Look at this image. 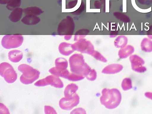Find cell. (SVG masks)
<instances>
[{"label":"cell","instance_id":"cell-21","mask_svg":"<svg viewBox=\"0 0 152 114\" xmlns=\"http://www.w3.org/2000/svg\"><path fill=\"white\" fill-rule=\"evenodd\" d=\"M127 38L124 35H120L115 39V46L117 48H122L126 46L127 44Z\"/></svg>","mask_w":152,"mask_h":114},{"label":"cell","instance_id":"cell-6","mask_svg":"<svg viewBox=\"0 0 152 114\" xmlns=\"http://www.w3.org/2000/svg\"><path fill=\"white\" fill-rule=\"evenodd\" d=\"M75 50L82 53H87L91 56L94 51L92 44L89 41L85 39H82L72 44Z\"/></svg>","mask_w":152,"mask_h":114},{"label":"cell","instance_id":"cell-27","mask_svg":"<svg viewBox=\"0 0 152 114\" xmlns=\"http://www.w3.org/2000/svg\"><path fill=\"white\" fill-rule=\"evenodd\" d=\"M145 96L148 98L152 100V92H147L145 94Z\"/></svg>","mask_w":152,"mask_h":114},{"label":"cell","instance_id":"cell-14","mask_svg":"<svg viewBox=\"0 0 152 114\" xmlns=\"http://www.w3.org/2000/svg\"><path fill=\"white\" fill-rule=\"evenodd\" d=\"M134 50V47L131 45H126L121 48L118 52V55L121 58H125L131 55Z\"/></svg>","mask_w":152,"mask_h":114},{"label":"cell","instance_id":"cell-8","mask_svg":"<svg viewBox=\"0 0 152 114\" xmlns=\"http://www.w3.org/2000/svg\"><path fill=\"white\" fill-rule=\"evenodd\" d=\"M79 100V96L76 93L71 98L68 99L65 97L61 98L59 101V104L62 109L70 110L78 104Z\"/></svg>","mask_w":152,"mask_h":114},{"label":"cell","instance_id":"cell-26","mask_svg":"<svg viewBox=\"0 0 152 114\" xmlns=\"http://www.w3.org/2000/svg\"><path fill=\"white\" fill-rule=\"evenodd\" d=\"M45 113H56V111L51 107L50 106H45Z\"/></svg>","mask_w":152,"mask_h":114},{"label":"cell","instance_id":"cell-16","mask_svg":"<svg viewBox=\"0 0 152 114\" xmlns=\"http://www.w3.org/2000/svg\"><path fill=\"white\" fill-rule=\"evenodd\" d=\"M23 53L20 50H13L10 51L8 53V57L11 61L14 63L19 62L23 58Z\"/></svg>","mask_w":152,"mask_h":114},{"label":"cell","instance_id":"cell-12","mask_svg":"<svg viewBox=\"0 0 152 114\" xmlns=\"http://www.w3.org/2000/svg\"><path fill=\"white\" fill-rule=\"evenodd\" d=\"M58 49L60 53L65 56L70 55L75 50L72 44L66 42L61 43L59 45Z\"/></svg>","mask_w":152,"mask_h":114},{"label":"cell","instance_id":"cell-17","mask_svg":"<svg viewBox=\"0 0 152 114\" xmlns=\"http://www.w3.org/2000/svg\"><path fill=\"white\" fill-rule=\"evenodd\" d=\"M40 20V19L37 16L26 15L22 18L21 21L25 24L33 25L38 23Z\"/></svg>","mask_w":152,"mask_h":114},{"label":"cell","instance_id":"cell-1","mask_svg":"<svg viewBox=\"0 0 152 114\" xmlns=\"http://www.w3.org/2000/svg\"><path fill=\"white\" fill-rule=\"evenodd\" d=\"M69 62L71 72L83 76L90 80L94 77L96 71L94 69H91L85 62L82 54H73L70 57Z\"/></svg>","mask_w":152,"mask_h":114},{"label":"cell","instance_id":"cell-11","mask_svg":"<svg viewBox=\"0 0 152 114\" xmlns=\"http://www.w3.org/2000/svg\"><path fill=\"white\" fill-rule=\"evenodd\" d=\"M55 67L51 68L49 70L61 72L67 69L68 63L67 60L63 58H58L55 61Z\"/></svg>","mask_w":152,"mask_h":114},{"label":"cell","instance_id":"cell-24","mask_svg":"<svg viewBox=\"0 0 152 114\" xmlns=\"http://www.w3.org/2000/svg\"><path fill=\"white\" fill-rule=\"evenodd\" d=\"M93 57L98 60L103 62H106L107 60L99 52L97 51L94 50L92 55Z\"/></svg>","mask_w":152,"mask_h":114},{"label":"cell","instance_id":"cell-23","mask_svg":"<svg viewBox=\"0 0 152 114\" xmlns=\"http://www.w3.org/2000/svg\"><path fill=\"white\" fill-rule=\"evenodd\" d=\"M121 87L124 91H126L132 88L131 80L129 78H126L123 80Z\"/></svg>","mask_w":152,"mask_h":114},{"label":"cell","instance_id":"cell-10","mask_svg":"<svg viewBox=\"0 0 152 114\" xmlns=\"http://www.w3.org/2000/svg\"><path fill=\"white\" fill-rule=\"evenodd\" d=\"M73 26L72 20L70 17H67L59 23L57 29L58 34L61 35H65L69 34L70 33L69 31L73 28Z\"/></svg>","mask_w":152,"mask_h":114},{"label":"cell","instance_id":"cell-22","mask_svg":"<svg viewBox=\"0 0 152 114\" xmlns=\"http://www.w3.org/2000/svg\"><path fill=\"white\" fill-rule=\"evenodd\" d=\"M21 4V0H10L7 4L6 7L8 10L12 11L20 7Z\"/></svg>","mask_w":152,"mask_h":114},{"label":"cell","instance_id":"cell-19","mask_svg":"<svg viewBox=\"0 0 152 114\" xmlns=\"http://www.w3.org/2000/svg\"><path fill=\"white\" fill-rule=\"evenodd\" d=\"M140 47L142 50L144 52H152V41L148 38H144L141 42Z\"/></svg>","mask_w":152,"mask_h":114},{"label":"cell","instance_id":"cell-25","mask_svg":"<svg viewBox=\"0 0 152 114\" xmlns=\"http://www.w3.org/2000/svg\"><path fill=\"white\" fill-rule=\"evenodd\" d=\"M136 3L140 5H149L152 3V0H136Z\"/></svg>","mask_w":152,"mask_h":114},{"label":"cell","instance_id":"cell-4","mask_svg":"<svg viewBox=\"0 0 152 114\" xmlns=\"http://www.w3.org/2000/svg\"><path fill=\"white\" fill-rule=\"evenodd\" d=\"M0 75L9 83H14L17 78V74L13 67L6 62H2L0 64Z\"/></svg>","mask_w":152,"mask_h":114},{"label":"cell","instance_id":"cell-3","mask_svg":"<svg viewBox=\"0 0 152 114\" xmlns=\"http://www.w3.org/2000/svg\"><path fill=\"white\" fill-rule=\"evenodd\" d=\"M18 70L22 73L20 77V82L26 85L31 84L38 79L40 74L37 70L26 64L19 65Z\"/></svg>","mask_w":152,"mask_h":114},{"label":"cell","instance_id":"cell-13","mask_svg":"<svg viewBox=\"0 0 152 114\" xmlns=\"http://www.w3.org/2000/svg\"><path fill=\"white\" fill-rule=\"evenodd\" d=\"M123 66L119 64H112L107 65L102 70V72L106 74H114L119 72Z\"/></svg>","mask_w":152,"mask_h":114},{"label":"cell","instance_id":"cell-5","mask_svg":"<svg viewBox=\"0 0 152 114\" xmlns=\"http://www.w3.org/2000/svg\"><path fill=\"white\" fill-rule=\"evenodd\" d=\"M23 37L22 35H6L2 39L1 44L6 49L16 48L22 44Z\"/></svg>","mask_w":152,"mask_h":114},{"label":"cell","instance_id":"cell-28","mask_svg":"<svg viewBox=\"0 0 152 114\" xmlns=\"http://www.w3.org/2000/svg\"><path fill=\"white\" fill-rule=\"evenodd\" d=\"M10 0H0V4H6Z\"/></svg>","mask_w":152,"mask_h":114},{"label":"cell","instance_id":"cell-18","mask_svg":"<svg viewBox=\"0 0 152 114\" xmlns=\"http://www.w3.org/2000/svg\"><path fill=\"white\" fill-rule=\"evenodd\" d=\"M23 9L20 8H17L13 10L9 16V20L12 22H17L21 19Z\"/></svg>","mask_w":152,"mask_h":114},{"label":"cell","instance_id":"cell-9","mask_svg":"<svg viewBox=\"0 0 152 114\" xmlns=\"http://www.w3.org/2000/svg\"><path fill=\"white\" fill-rule=\"evenodd\" d=\"M129 59L133 70L140 73L146 70V68L143 66L145 63L144 61L139 56L137 55H132L130 56Z\"/></svg>","mask_w":152,"mask_h":114},{"label":"cell","instance_id":"cell-20","mask_svg":"<svg viewBox=\"0 0 152 114\" xmlns=\"http://www.w3.org/2000/svg\"><path fill=\"white\" fill-rule=\"evenodd\" d=\"M23 12L26 15H38L43 12L40 8L36 7H29L23 9Z\"/></svg>","mask_w":152,"mask_h":114},{"label":"cell","instance_id":"cell-7","mask_svg":"<svg viewBox=\"0 0 152 114\" xmlns=\"http://www.w3.org/2000/svg\"><path fill=\"white\" fill-rule=\"evenodd\" d=\"M34 85L37 86H44L50 85L55 87L61 88L64 84L59 78L53 75H49L45 78L38 80L35 83Z\"/></svg>","mask_w":152,"mask_h":114},{"label":"cell","instance_id":"cell-30","mask_svg":"<svg viewBox=\"0 0 152 114\" xmlns=\"http://www.w3.org/2000/svg\"><path fill=\"white\" fill-rule=\"evenodd\" d=\"M149 39H152V35H148L147 36Z\"/></svg>","mask_w":152,"mask_h":114},{"label":"cell","instance_id":"cell-15","mask_svg":"<svg viewBox=\"0 0 152 114\" xmlns=\"http://www.w3.org/2000/svg\"><path fill=\"white\" fill-rule=\"evenodd\" d=\"M78 89V87L76 84L72 83L69 84L66 87L64 91L65 97L68 99L72 98Z\"/></svg>","mask_w":152,"mask_h":114},{"label":"cell","instance_id":"cell-29","mask_svg":"<svg viewBox=\"0 0 152 114\" xmlns=\"http://www.w3.org/2000/svg\"><path fill=\"white\" fill-rule=\"evenodd\" d=\"M72 37L71 35H64V38L66 40H69L71 39Z\"/></svg>","mask_w":152,"mask_h":114},{"label":"cell","instance_id":"cell-2","mask_svg":"<svg viewBox=\"0 0 152 114\" xmlns=\"http://www.w3.org/2000/svg\"><path fill=\"white\" fill-rule=\"evenodd\" d=\"M102 94L100 101L101 104L106 108L113 109L120 104L121 100V95L118 89L104 88L102 89Z\"/></svg>","mask_w":152,"mask_h":114}]
</instances>
